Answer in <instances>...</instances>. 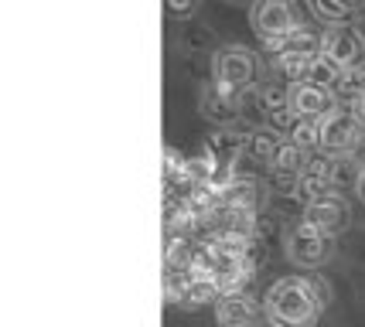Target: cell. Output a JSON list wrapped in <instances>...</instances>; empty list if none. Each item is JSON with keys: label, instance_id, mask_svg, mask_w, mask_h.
Returning a JSON list of instances; mask_svg holds the SVG:
<instances>
[{"label": "cell", "instance_id": "6da1fadb", "mask_svg": "<svg viewBox=\"0 0 365 327\" xmlns=\"http://www.w3.org/2000/svg\"><path fill=\"white\" fill-rule=\"evenodd\" d=\"M331 290L318 276H284L263 294L267 327H314Z\"/></svg>", "mask_w": 365, "mask_h": 327}, {"label": "cell", "instance_id": "7a4b0ae2", "mask_svg": "<svg viewBox=\"0 0 365 327\" xmlns=\"http://www.w3.org/2000/svg\"><path fill=\"white\" fill-rule=\"evenodd\" d=\"M259 78V58L246 45H219L212 51V82L229 95H242L256 89Z\"/></svg>", "mask_w": 365, "mask_h": 327}, {"label": "cell", "instance_id": "3957f363", "mask_svg": "<svg viewBox=\"0 0 365 327\" xmlns=\"http://www.w3.org/2000/svg\"><path fill=\"white\" fill-rule=\"evenodd\" d=\"M284 252L297 269H321V266L331 259L334 246H331V235L318 232L307 222H294L284 235Z\"/></svg>", "mask_w": 365, "mask_h": 327}, {"label": "cell", "instance_id": "277c9868", "mask_svg": "<svg viewBox=\"0 0 365 327\" xmlns=\"http://www.w3.org/2000/svg\"><path fill=\"white\" fill-rule=\"evenodd\" d=\"M250 21H253V31L259 34V41H284L294 28H301V11H297V0H256L250 7Z\"/></svg>", "mask_w": 365, "mask_h": 327}, {"label": "cell", "instance_id": "5b68a950", "mask_svg": "<svg viewBox=\"0 0 365 327\" xmlns=\"http://www.w3.org/2000/svg\"><path fill=\"white\" fill-rule=\"evenodd\" d=\"M321 55H328L331 62H338L345 72H355L365 65V41L359 38L355 28L338 24V28H324L321 38Z\"/></svg>", "mask_w": 365, "mask_h": 327}, {"label": "cell", "instance_id": "8992f818", "mask_svg": "<svg viewBox=\"0 0 365 327\" xmlns=\"http://www.w3.org/2000/svg\"><path fill=\"white\" fill-rule=\"evenodd\" d=\"M359 137H362V126H359L351 109L338 106L334 113H328V116L321 120V150H324V154H334V157L349 154Z\"/></svg>", "mask_w": 365, "mask_h": 327}, {"label": "cell", "instance_id": "52a82bcc", "mask_svg": "<svg viewBox=\"0 0 365 327\" xmlns=\"http://www.w3.org/2000/svg\"><path fill=\"white\" fill-rule=\"evenodd\" d=\"M301 222L314 225L318 232H324V235H331L334 239V235H341L345 229H349L351 208L338 191H331V194H324V198H318V202H307Z\"/></svg>", "mask_w": 365, "mask_h": 327}, {"label": "cell", "instance_id": "ba28073f", "mask_svg": "<svg viewBox=\"0 0 365 327\" xmlns=\"http://www.w3.org/2000/svg\"><path fill=\"white\" fill-rule=\"evenodd\" d=\"M215 324L219 327H259L267 324L263 300L253 294H225L215 303Z\"/></svg>", "mask_w": 365, "mask_h": 327}, {"label": "cell", "instance_id": "9c48e42d", "mask_svg": "<svg viewBox=\"0 0 365 327\" xmlns=\"http://www.w3.org/2000/svg\"><path fill=\"white\" fill-rule=\"evenodd\" d=\"M198 109H202V116H205L208 123H215V130H222V126H239V120H242V99L222 93L215 82H205V85H202V93H198Z\"/></svg>", "mask_w": 365, "mask_h": 327}, {"label": "cell", "instance_id": "30bf717a", "mask_svg": "<svg viewBox=\"0 0 365 327\" xmlns=\"http://www.w3.org/2000/svg\"><path fill=\"white\" fill-rule=\"evenodd\" d=\"M225 208H236V212H263L267 204V185L250 171H236V177L219 191Z\"/></svg>", "mask_w": 365, "mask_h": 327}, {"label": "cell", "instance_id": "8fae6325", "mask_svg": "<svg viewBox=\"0 0 365 327\" xmlns=\"http://www.w3.org/2000/svg\"><path fill=\"white\" fill-rule=\"evenodd\" d=\"M290 109L301 120H324L328 113H334V93L321 89L314 82H294L290 85Z\"/></svg>", "mask_w": 365, "mask_h": 327}, {"label": "cell", "instance_id": "7c38bea8", "mask_svg": "<svg viewBox=\"0 0 365 327\" xmlns=\"http://www.w3.org/2000/svg\"><path fill=\"white\" fill-rule=\"evenodd\" d=\"M321 38L324 31L318 28H311V24H301V28H294V31L287 34L284 41H267V51H270L273 58H280V55H304V58H318L321 55Z\"/></svg>", "mask_w": 365, "mask_h": 327}, {"label": "cell", "instance_id": "4fadbf2b", "mask_svg": "<svg viewBox=\"0 0 365 327\" xmlns=\"http://www.w3.org/2000/svg\"><path fill=\"white\" fill-rule=\"evenodd\" d=\"M284 147V137L280 133H273L270 126H253L250 130V140H246V157L256 160V164H267L270 167V160L277 157V150Z\"/></svg>", "mask_w": 365, "mask_h": 327}, {"label": "cell", "instance_id": "5bb4252c", "mask_svg": "<svg viewBox=\"0 0 365 327\" xmlns=\"http://www.w3.org/2000/svg\"><path fill=\"white\" fill-rule=\"evenodd\" d=\"M307 7H311V14L318 17L321 24H328V28L351 24V14H355L345 0H307Z\"/></svg>", "mask_w": 365, "mask_h": 327}, {"label": "cell", "instance_id": "9a60e30c", "mask_svg": "<svg viewBox=\"0 0 365 327\" xmlns=\"http://www.w3.org/2000/svg\"><path fill=\"white\" fill-rule=\"evenodd\" d=\"M345 78V68L338 62H331L328 55H318L314 62H311V72H307V82H314V85H321V89H328V93H334L338 89V82Z\"/></svg>", "mask_w": 365, "mask_h": 327}, {"label": "cell", "instance_id": "2e32d148", "mask_svg": "<svg viewBox=\"0 0 365 327\" xmlns=\"http://www.w3.org/2000/svg\"><path fill=\"white\" fill-rule=\"evenodd\" d=\"M290 143H297L307 154L321 150V120H301L294 126V133H290Z\"/></svg>", "mask_w": 365, "mask_h": 327}, {"label": "cell", "instance_id": "e0dca14e", "mask_svg": "<svg viewBox=\"0 0 365 327\" xmlns=\"http://www.w3.org/2000/svg\"><path fill=\"white\" fill-rule=\"evenodd\" d=\"M311 62H314V58H304V55H280V58H277V68H280L284 78L294 85V82H307Z\"/></svg>", "mask_w": 365, "mask_h": 327}, {"label": "cell", "instance_id": "ac0fdd59", "mask_svg": "<svg viewBox=\"0 0 365 327\" xmlns=\"http://www.w3.org/2000/svg\"><path fill=\"white\" fill-rule=\"evenodd\" d=\"M301 123V116L294 113V109H273V113H267V126H270L273 133H280L284 140H290V133H294V126Z\"/></svg>", "mask_w": 365, "mask_h": 327}, {"label": "cell", "instance_id": "d6986e66", "mask_svg": "<svg viewBox=\"0 0 365 327\" xmlns=\"http://www.w3.org/2000/svg\"><path fill=\"white\" fill-rule=\"evenodd\" d=\"M178 41H181V48H191V51H205V48H212V31H208L205 24H185Z\"/></svg>", "mask_w": 365, "mask_h": 327}, {"label": "cell", "instance_id": "ffe728a7", "mask_svg": "<svg viewBox=\"0 0 365 327\" xmlns=\"http://www.w3.org/2000/svg\"><path fill=\"white\" fill-rule=\"evenodd\" d=\"M259 95H263V109H267V113L290 106V85H280V82L263 85V89H259Z\"/></svg>", "mask_w": 365, "mask_h": 327}, {"label": "cell", "instance_id": "44dd1931", "mask_svg": "<svg viewBox=\"0 0 365 327\" xmlns=\"http://www.w3.org/2000/svg\"><path fill=\"white\" fill-rule=\"evenodd\" d=\"M164 11L171 17H191L198 11V0H164Z\"/></svg>", "mask_w": 365, "mask_h": 327}, {"label": "cell", "instance_id": "7402d4cb", "mask_svg": "<svg viewBox=\"0 0 365 327\" xmlns=\"http://www.w3.org/2000/svg\"><path fill=\"white\" fill-rule=\"evenodd\" d=\"M349 157L355 160V164H359V167H365V130H362V137L355 140V147L349 150Z\"/></svg>", "mask_w": 365, "mask_h": 327}, {"label": "cell", "instance_id": "603a6c76", "mask_svg": "<svg viewBox=\"0 0 365 327\" xmlns=\"http://www.w3.org/2000/svg\"><path fill=\"white\" fill-rule=\"evenodd\" d=\"M351 113H355V120H359V126L365 130V95H359V99L351 103Z\"/></svg>", "mask_w": 365, "mask_h": 327}, {"label": "cell", "instance_id": "cb8c5ba5", "mask_svg": "<svg viewBox=\"0 0 365 327\" xmlns=\"http://www.w3.org/2000/svg\"><path fill=\"white\" fill-rule=\"evenodd\" d=\"M355 82H359V93L365 95V65L362 68H355Z\"/></svg>", "mask_w": 365, "mask_h": 327}, {"label": "cell", "instance_id": "d4e9b609", "mask_svg": "<svg viewBox=\"0 0 365 327\" xmlns=\"http://www.w3.org/2000/svg\"><path fill=\"white\" fill-rule=\"evenodd\" d=\"M355 194L365 202V167H362V177H359V187H355Z\"/></svg>", "mask_w": 365, "mask_h": 327}, {"label": "cell", "instance_id": "484cf974", "mask_svg": "<svg viewBox=\"0 0 365 327\" xmlns=\"http://www.w3.org/2000/svg\"><path fill=\"white\" fill-rule=\"evenodd\" d=\"M355 31H359V38L365 41V17H359V21H355Z\"/></svg>", "mask_w": 365, "mask_h": 327}, {"label": "cell", "instance_id": "4316f807", "mask_svg": "<svg viewBox=\"0 0 365 327\" xmlns=\"http://www.w3.org/2000/svg\"><path fill=\"white\" fill-rule=\"evenodd\" d=\"M345 4H349L351 11H359V7H365V0H345Z\"/></svg>", "mask_w": 365, "mask_h": 327}, {"label": "cell", "instance_id": "83f0119b", "mask_svg": "<svg viewBox=\"0 0 365 327\" xmlns=\"http://www.w3.org/2000/svg\"><path fill=\"white\" fill-rule=\"evenodd\" d=\"M229 4H250V7H253L256 0H229Z\"/></svg>", "mask_w": 365, "mask_h": 327}]
</instances>
